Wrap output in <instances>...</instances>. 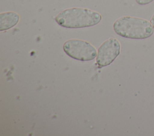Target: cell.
<instances>
[{
	"label": "cell",
	"instance_id": "7a4b0ae2",
	"mask_svg": "<svg viewBox=\"0 0 154 136\" xmlns=\"http://www.w3.org/2000/svg\"><path fill=\"white\" fill-rule=\"evenodd\" d=\"M115 32L124 38L141 40L151 37L154 28L148 20L131 16H123L113 24Z\"/></svg>",
	"mask_w": 154,
	"mask_h": 136
},
{
	"label": "cell",
	"instance_id": "3957f363",
	"mask_svg": "<svg viewBox=\"0 0 154 136\" xmlns=\"http://www.w3.org/2000/svg\"><path fill=\"white\" fill-rule=\"evenodd\" d=\"M64 52L70 58L81 61H89L97 56L96 49L90 43L76 39L66 41L63 45Z\"/></svg>",
	"mask_w": 154,
	"mask_h": 136
},
{
	"label": "cell",
	"instance_id": "52a82bcc",
	"mask_svg": "<svg viewBox=\"0 0 154 136\" xmlns=\"http://www.w3.org/2000/svg\"><path fill=\"white\" fill-rule=\"evenodd\" d=\"M150 23H152L153 27L154 28V14H153V16H152V18L150 19Z\"/></svg>",
	"mask_w": 154,
	"mask_h": 136
},
{
	"label": "cell",
	"instance_id": "6da1fadb",
	"mask_svg": "<svg viewBox=\"0 0 154 136\" xmlns=\"http://www.w3.org/2000/svg\"><path fill=\"white\" fill-rule=\"evenodd\" d=\"M97 11L85 8H70L61 11L55 18L56 22L66 28H82L94 26L102 20Z\"/></svg>",
	"mask_w": 154,
	"mask_h": 136
},
{
	"label": "cell",
	"instance_id": "8992f818",
	"mask_svg": "<svg viewBox=\"0 0 154 136\" xmlns=\"http://www.w3.org/2000/svg\"><path fill=\"white\" fill-rule=\"evenodd\" d=\"M154 0H135L136 2L139 5H147L150 2H152Z\"/></svg>",
	"mask_w": 154,
	"mask_h": 136
},
{
	"label": "cell",
	"instance_id": "5b68a950",
	"mask_svg": "<svg viewBox=\"0 0 154 136\" xmlns=\"http://www.w3.org/2000/svg\"><path fill=\"white\" fill-rule=\"evenodd\" d=\"M19 15L12 11L0 14V31H3L11 29L16 26L19 21Z\"/></svg>",
	"mask_w": 154,
	"mask_h": 136
},
{
	"label": "cell",
	"instance_id": "277c9868",
	"mask_svg": "<svg viewBox=\"0 0 154 136\" xmlns=\"http://www.w3.org/2000/svg\"><path fill=\"white\" fill-rule=\"evenodd\" d=\"M120 53V44L114 38L104 41L98 49L96 63L99 68L106 67L112 63Z\"/></svg>",
	"mask_w": 154,
	"mask_h": 136
}]
</instances>
